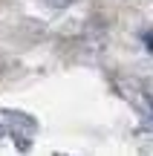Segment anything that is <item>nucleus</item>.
I'll return each instance as SVG.
<instances>
[]
</instances>
